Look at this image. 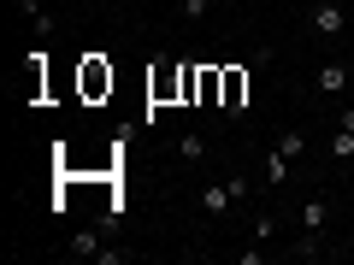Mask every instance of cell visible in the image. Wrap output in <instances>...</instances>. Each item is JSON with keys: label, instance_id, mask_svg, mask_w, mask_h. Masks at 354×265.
<instances>
[{"label": "cell", "instance_id": "cell-3", "mask_svg": "<svg viewBox=\"0 0 354 265\" xmlns=\"http://www.w3.org/2000/svg\"><path fill=\"white\" fill-rule=\"evenodd\" d=\"M307 24H313L319 36H342V6L337 0H319L313 12H307Z\"/></svg>", "mask_w": 354, "mask_h": 265}, {"label": "cell", "instance_id": "cell-4", "mask_svg": "<svg viewBox=\"0 0 354 265\" xmlns=\"http://www.w3.org/2000/svg\"><path fill=\"white\" fill-rule=\"evenodd\" d=\"M313 83H319V95H342V88H348V65L325 59V65H319V77H313Z\"/></svg>", "mask_w": 354, "mask_h": 265}, {"label": "cell", "instance_id": "cell-1", "mask_svg": "<svg viewBox=\"0 0 354 265\" xmlns=\"http://www.w3.org/2000/svg\"><path fill=\"white\" fill-rule=\"evenodd\" d=\"M218 106H225L230 118H242V112H248V71L225 65V88H218Z\"/></svg>", "mask_w": 354, "mask_h": 265}, {"label": "cell", "instance_id": "cell-2", "mask_svg": "<svg viewBox=\"0 0 354 265\" xmlns=\"http://www.w3.org/2000/svg\"><path fill=\"white\" fill-rule=\"evenodd\" d=\"M83 95H88V101L113 95V65H106L101 53H88V59H83Z\"/></svg>", "mask_w": 354, "mask_h": 265}, {"label": "cell", "instance_id": "cell-14", "mask_svg": "<svg viewBox=\"0 0 354 265\" xmlns=\"http://www.w3.org/2000/svg\"><path fill=\"white\" fill-rule=\"evenodd\" d=\"M177 12H183V18H201V12H213V0H183Z\"/></svg>", "mask_w": 354, "mask_h": 265}, {"label": "cell", "instance_id": "cell-11", "mask_svg": "<svg viewBox=\"0 0 354 265\" xmlns=\"http://www.w3.org/2000/svg\"><path fill=\"white\" fill-rule=\"evenodd\" d=\"M171 71H160V77H148V95H153V101H171Z\"/></svg>", "mask_w": 354, "mask_h": 265}, {"label": "cell", "instance_id": "cell-15", "mask_svg": "<svg viewBox=\"0 0 354 265\" xmlns=\"http://www.w3.org/2000/svg\"><path fill=\"white\" fill-rule=\"evenodd\" d=\"M213 6H236V0H213Z\"/></svg>", "mask_w": 354, "mask_h": 265}, {"label": "cell", "instance_id": "cell-17", "mask_svg": "<svg viewBox=\"0 0 354 265\" xmlns=\"http://www.w3.org/2000/svg\"><path fill=\"white\" fill-rule=\"evenodd\" d=\"M83 6H88V0H83Z\"/></svg>", "mask_w": 354, "mask_h": 265}, {"label": "cell", "instance_id": "cell-7", "mask_svg": "<svg viewBox=\"0 0 354 265\" xmlns=\"http://www.w3.org/2000/svg\"><path fill=\"white\" fill-rule=\"evenodd\" d=\"M71 253H77V259H101V236H95V230L71 236Z\"/></svg>", "mask_w": 354, "mask_h": 265}, {"label": "cell", "instance_id": "cell-5", "mask_svg": "<svg viewBox=\"0 0 354 265\" xmlns=\"http://www.w3.org/2000/svg\"><path fill=\"white\" fill-rule=\"evenodd\" d=\"M201 206H207V213H213V218H225L230 206H236V195H230L225 183H207V189H201Z\"/></svg>", "mask_w": 354, "mask_h": 265}, {"label": "cell", "instance_id": "cell-12", "mask_svg": "<svg viewBox=\"0 0 354 265\" xmlns=\"http://www.w3.org/2000/svg\"><path fill=\"white\" fill-rule=\"evenodd\" d=\"M177 153H183V159H201L207 141H201V136H183V141H177Z\"/></svg>", "mask_w": 354, "mask_h": 265}, {"label": "cell", "instance_id": "cell-16", "mask_svg": "<svg viewBox=\"0 0 354 265\" xmlns=\"http://www.w3.org/2000/svg\"><path fill=\"white\" fill-rule=\"evenodd\" d=\"M136 6H148V0H136Z\"/></svg>", "mask_w": 354, "mask_h": 265}, {"label": "cell", "instance_id": "cell-13", "mask_svg": "<svg viewBox=\"0 0 354 265\" xmlns=\"http://www.w3.org/2000/svg\"><path fill=\"white\" fill-rule=\"evenodd\" d=\"M225 189L236 195V201H248V177H242V171H230V177H225Z\"/></svg>", "mask_w": 354, "mask_h": 265}, {"label": "cell", "instance_id": "cell-10", "mask_svg": "<svg viewBox=\"0 0 354 265\" xmlns=\"http://www.w3.org/2000/svg\"><path fill=\"white\" fill-rule=\"evenodd\" d=\"M283 177H290V153H272L266 159V183H283Z\"/></svg>", "mask_w": 354, "mask_h": 265}, {"label": "cell", "instance_id": "cell-6", "mask_svg": "<svg viewBox=\"0 0 354 265\" xmlns=\"http://www.w3.org/2000/svg\"><path fill=\"white\" fill-rule=\"evenodd\" d=\"M325 224H330V201H301V230H313V236H319Z\"/></svg>", "mask_w": 354, "mask_h": 265}, {"label": "cell", "instance_id": "cell-9", "mask_svg": "<svg viewBox=\"0 0 354 265\" xmlns=\"http://www.w3.org/2000/svg\"><path fill=\"white\" fill-rule=\"evenodd\" d=\"M330 153H337V159H354V130H348V124H337V136H330Z\"/></svg>", "mask_w": 354, "mask_h": 265}, {"label": "cell", "instance_id": "cell-8", "mask_svg": "<svg viewBox=\"0 0 354 265\" xmlns=\"http://www.w3.org/2000/svg\"><path fill=\"white\" fill-rule=\"evenodd\" d=\"M278 153H290V159H301V153H307V136H301V130H283V136H278Z\"/></svg>", "mask_w": 354, "mask_h": 265}]
</instances>
